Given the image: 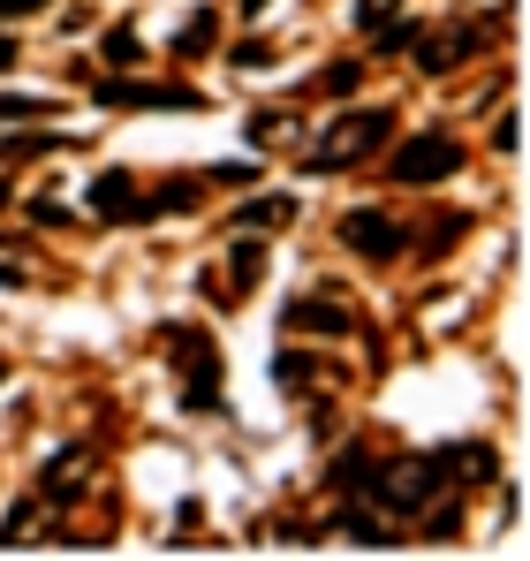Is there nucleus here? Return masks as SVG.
<instances>
[{
	"mask_svg": "<svg viewBox=\"0 0 530 561\" xmlns=\"http://www.w3.org/2000/svg\"><path fill=\"white\" fill-rule=\"evenodd\" d=\"M99 106H114V114H205V92H189V84H137V77H106V84H99Z\"/></svg>",
	"mask_w": 530,
	"mask_h": 561,
	"instance_id": "20e7f679",
	"label": "nucleus"
},
{
	"mask_svg": "<svg viewBox=\"0 0 530 561\" xmlns=\"http://www.w3.org/2000/svg\"><path fill=\"white\" fill-rule=\"evenodd\" d=\"M273 379H280V387H303V379H311V357H303V350H280V357H273Z\"/></svg>",
	"mask_w": 530,
	"mask_h": 561,
	"instance_id": "6ab92c4d",
	"label": "nucleus"
},
{
	"mask_svg": "<svg viewBox=\"0 0 530 561\" xmlns=\"http://www.w3.org/2000/svg\"><path fill=\"white\" fill-rule=\"evenodd\" d=\"M99 54H106L114 69H137V61H145V46H137V31H106V38H99Z\"/></svg>",
	"mask_w": 530,
	"mask_h": 561,
	"instance_id": "f3484780",
	"label": "nucleus"
},
{
	"mask_svg": "<svg viewBox=\"0 0 530 561\" xmlns=\"http://www.w3.org/2000/svg\"><path fill=\"white\" fill-rule=\"evenodd\" d=\"M258 274H265V243H258V236H243V243L228 251V288L251 296V280H258Z\"/></svg>",
	"mask_w": 530,
	"mask_h": 561,
	"instance_id": "f8f14e48",
	"label": "nucleus"
},
{
	"mask_svg": "<svg viewBox=\"0 0 530 561\" xmlns=\"http://www.w3.org/2000/svg\"><path fill=\"white\" fill-rule=\"evenodd\" d=\"M454 531H462V508H440V516L425 524V539H454Z\"/></svg>",
	"mask_w": 530,
	"mask_h": 561,
	"instance_id": "bb28decb",
	"label": "nucleus"
},
{
	"mask_svg": "<svg viewBox=\"0 0 530 561\" xmlns=\"http://www.w3.org/2000/svg\"><path fill=\"white\" fill-rule=\"evenodd\" d=\"M273 220H296V197H251V205L235 213V228H251V236L273 228Z\"/></svg>",
	"mask_w": 530,
	"mask_h": 561,
	"instance_id": "2eb2a0df",
	"label": "nucleus"
},
{
	"mask_svg": "<svg viewBox=\"0 0 530 561\" xmlns=\"http://www.w3.org/2000/svg\"><path fill=\"white\" fill-rule=\"evenodd\" d=\"M280 327L288 334H356V311L349 304H326V296H303V304L280 311Z\"/></svg>",
	"mask_w": 530,
	"mask_h": 561,
	"instance_id": "6e6552de",
	"label": "nucleus"
},
{
	"mask_svg": "<svg viewBox=\"0 0 530 561\" xmlns=\"http://www.w3.org/2000/svg\"><path fill=\"white\" fill-rule=\"evenodd\" d=\"M394 8H402V0H356V31H379V23H394Z\"/></svg>",
	"mask_w": 530,
	"mask_h": 561,
	"instance_id": "412c9836",
	"label": "nucleus"
},
{
	"mask_svg": "<svg viewBox=\"0 0 530 561\" xmlns=\"http://www.w3.org/2000/svg\"><path fill=\"white\" fill-rule=\"evenodd\" d=\"M15 280H23V259H15V251H0V288H15Z\"/></svg>",
	"mask_w": 530,
	"mask_h": 561,
	"instance_id": "cd10ccee",
	"label": "nucleus"
},
{
	"mask_svg": "<svg viewBox=\"0 0 530 561\" xmlns=\"http://www.w3.org/2000/svg\"><path fill=\"white\" fill-rule=\"evenodd\" d=\"M91 213H99V220H137V183H129V168H114V175L91 183Z\"/></svg>",
	"mask_w": 530,
	"mask_h": 561,
	"instance_id": "1a4fd4ad",
	"label": "nucleus"
},
{
	"mask_svg": "<svg viewBox=\"0 0 530 561\" xmlns=\"http://www.w3.org/2000/svg\"><path fill=\"white\" fill-rule=\"evenodd\" d=\"M38 8H54V0H0V15H38Z\"/></svg>",
	"mask_w": 530,
	"mask_h": 561,
	"instance_id": "c85d7f7f",
	"label": "nucleus"
},
{
	"mask_svg": "<svg viewBox=\"0 0 530 561\" xmlns=\"http://www.w3.org/2000/svg\"><path fill=\"white\" fill-rule=\"evenodd\" d=\"M371 478H379V456H371V448H342V456H334V470H326V485H334V493H371Z\"/></svg>",
	"mask_w": 530,
	"mask_h": 561,
	"instance_id": "9d476101",
	"label": "nucleus"
},
{
	"mask_svg": "<svg viewBox=\"0 0 530 561\" xmlns=\"http://www.w3.org/2000/svg\"><path fill=\"white\" fill-rule=\"evenodd\" d=\"M0 379H8V365H0Z\"/></svg>",
	"mask_w": 530,
	"mask_h": 561,
	"instance_id": "473e14b6",
	"label": "nucleus"
},
{
	"mask_svg": "<svg viewBox=\"0 0 530 561\" xmlns=\"http://www.w3.org/2000/svg\"><path fill=\"white\" fill-rule=\"evenodd\" d=\"M84 448H61V456H54V463H46V478H38V493H46V501H77V493H84Z\"/></svg>",
	"mask_w": 530,
	"mask_h": 561,
	"instance_id": "9b49d317",
	"label": "nucleus"
},
{
	"mask_svg": "<svg viewBox=\"0 0 530 561\" xmlns=\"http://www.w3.org/2000/svg\"><path fill=\"white\" fill-rule=\"evenodd\" d=\"M168 365L182 373V410L189 417H212L220 410V350L205 327H168Z\"/></svg>",
	"mask_w": 530,
	"mask_h": 561,
	"instance_id": "f257e3e1",
	"label": "nucleus"
},
{
	"mask_svg": "<svg viewBox=\"0 0 530 561\" xmlns=\"http://www.w3.org/2000/svg\"><path fill=\"white\" fill-rule=\"evenodd\" d=\"M235 61H243V69H273V61H280V54H273V46H265V38H251V46H235Z\"/></svg>",
	"mask_w": 530,
	"mask_h": 561,
	"instance_id": "b1692460",
	"label": "nucleus"
},
{
	"mask_svg": "<svg viewBox=\"0 0 530 561\" xmlns=\"http://www.w3.org/2000/svg\"><path fill=\"white\" fill-rule=\"evenodd\" d=\"M334 531H342V539H364V547H394V539H402V531H387V524H379V516H364V508H342V516H334Z\"/></svg>",
	"mask_w": 530,
	"mask_h": 561,
	"instance_id": "ddd939ff",
	"label": "nucleus"
},
{
	"mask_svg": "<svg viewBox=\"0 0 530 561\" xmlns=\"http://www.w3.org/2000/svg\"><path fill=\"white\" fill-rule=\"evenodd\" d=\"M31 516H38V508H31V501H15V508H8V524H0V539H23V531H31Z\"/></svg>",
	"mask_w": 530,
	"mask_h": 561,
	"instance_id": "a878e982",
	"label": "nucleus"
},
{
	"mask_svg": "<svg viewBox=\"0 0 530 561\" xmlns=\"http://www.w3.org/2000/svg\"><path fill=\"white\" fill-rule=\"evenodd\" d=\"M0 205H8V183H0Z\"/></svg>",
	"mask_w": 530,
	"mask_h": 561,
	"instance_id": "2f4dec72",
	"label": "nucleus"
},
{
	"mask_svg": "<svg viewBox=\"0 0 530 561\" xmlns=\"http://www.w3.org/2000/svg\"><path fill=\"white\" fill-rule=\"evenodd\" d=\"M31 220H38V228H69V213H61V197H54V190H38V197H31Z\"/></svg>",
	"mask_w": 530,
	"mask_h": 561,
	"instance_id": "aec40b11",
	"label": "nucleus"
},
{
	"mask_svg": "<svg viewBox=\"0 0 530 561\" xmlns=\"http://www.w3.org/2000/svg\"><path fill=\"white\" fill-rule=\"evenodd\" d=\"M387 129H394V114H387V106L342 114V122L319 137V152H311V175H342V168H356V160H371V152L387 145Z\"/></svg>",
	"mask_w": 530,
	"mask_h": 561,
	"instance_id": "f03ea898",
	"label": "nucleus"
},
{
	"mask_svg": "<svg viewBox=\"0 0 530 561\" xmlns=\"http://www.w3.org/2000/svg\"><path fill=\"white\" fill-rule=\"evenodd\" d=\"M462 236H470V213H440V220H433V236H425V259H440V251H454Z\"/></svg>",
	"mask_w": 530,
	"mask_h": 561,
	"instance_id": "dca6fc26",
	"label": "nucleus"
},
{
	"mask_svg": "<svg viewBox=\"0 0 530 561\" xmlns=\"http://www.w3.org/2000/svg\"><path fill=\"white\" fill-rule=\"evenodd\" d=\"M15 54H23V46H15V38L0 31V69H15Z\"/></svg>",
	"mask_w": 530,
	"mask_h": 561,
	"instance_id": "c756f323",
	"label": "nucleus"
},
{
	"mask_svg": "<svg viewBox=\"0 0 530 561\" xmlns=\"http://www.w3.org/2000/svg\"><path fill=\"white\" fill-rule=\"evenodd\" d=\"M516 137H523V122H516V114H500V122H493V152H516Z\"/></svg>",
	"mask_w": 530,
	"mask_h": 561,
	"instance_id": "393cba45",
	"label": "nucleus"
},
{
	"mask_svg": "<svg viewBox=\"0 0 530 561\" xmlns=\"http://www.w3.org/2000/svg\"><path fill=\"white\" fill-rule=\"evenodd\" d=\"M410 54H417V69H425V77H447V69H462L470 54H485V31H477V23H462V31H440V38H417Z\"/></svg>",
	"mask_w": 530,
	"mask_h": 561,
	"instance_id": "0eeeda50",
	"label": "nucleus"
},
{
	"mask_svg": "<svg viewBox=\"0 0 530 561\" xmlns=\"http://www.w3.org/2000/svg\"><path fill=\"white\" fill-rule=\"evenodd\" d=\"M319 92H356V61H334V69H326V77H319Z\"/></svg>",
	"mask_w": 530,
	"mask_h": 561,
	"instance_id": "5701e85b",
	"label": "nucleus"
},
{
	"mask_svg": "<svg viewBox=\"0 0 530 561\" xmlns=\"http://www.w3.org/2000/svg\"><path fill=\"white\" fill-rule=\"evenodd\" d=\"M212 31H220V23L197 8V15L182 23V38H175V61H205V54H212Z\"/></svg>",
	"mask_w": 530,
	"mask_h": 561,
	"instance_id": "4468645a",
	"label": "nucleus"
},
{
	"mask_svg": "<svg viewBox=\"0 0 530 561\" xmlns=\"http://www.w3.org/2000/svg\"><path fill=\"white\" fill-rule=\"evenodd\" d=\"M454 168H462V145L440 137V129H425V137L394 145V160H387V175H394V183H447Z\"/></svg>",
	"mask_w": 530,
	"mask_h": 561,
	"instance_id": "39448f33",
	"label": "nucleus"
},
{
	"mask_svg": "<svg viewBox=\"0 0 530 561\" xmlns=\"http://www.w3.org/2000/svg\"><path fill=\"white\" fill-rule=\"evenodd\" d=\"M342 243H349V251H364V259H379V266L410 251V236H402L387 213H371V205H364V213H342Z\"/></svg>",
	"mask_w": 530,
	"mask_h": 561,
	"instance_id": "423d86ee",
	"label": "nucleus"
},
{
	"mask_svg": "<svg viewBox=\"0 0 530 561\" xmlns=\"http://www.w3.org/2000/svg\"><path fill=\"white\" fill-rule=\"evenodd\" d=\"M447 485V456H410V463H379V478H371V493L394 508V516H417L433 493Z\"/></svg>",
	"mask_w": 530,
	"mask_h": 561,
	"instance_id": "7ed1b4c3",
	"label": "nucleus"
},
{
	"mask_svg": "<svg viewBox=\"0 0 530 561\" xmlns=\"http://www.w3.org/2000/svg\"><path fill=\"white\" fill-rule=\"evenodd\" d=\"M46 114V99H31V92H0V122L15 129V122H38Z\"/></svg>",
	"mask_w": 530,
	"mask_h": 561,
	"instance_id": "a211bd4d",
	"label": "nucleus"
},
{
	"mask_svg": "<svg viewBox=\"0 0 530 561\" xmlns=\"http://www.w3.org/2000/svg\"><path fill=\"white\" fill-rule=\"evenodd\" d=\"M243 8H251V15H258V8H265V0H243Z\"/></svg>",
	"mask_w": 530,
	"mask_h": 561,
	"instance_id": "7c9ffc66",
	"label": "nucleus"
},
{
	"mask_svg": "<svg viewBox=\"0 0 530 561\" xmlns=\"http://www.w3.org/2000/svg\"><path fill=\"white\" fill-rule=\"evenodd\" d=\"M212 183H235V190H251V183H258V168H251V160H220V168H212Z\"/></svg>",
	"mask_w": 530,
	"mask_h": 561,
	"instance_id": "4be33fe9",
	"label": "nucleus"
}]
</instances>
